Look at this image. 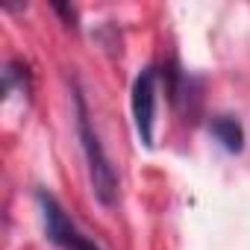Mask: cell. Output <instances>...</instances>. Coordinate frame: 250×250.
I'll list each match as a JSON object with an SVG mask.
<instances>
[{
    "label": "cell",
    "instance_id": "1",
    "mask_svg": "<svg viewBox=\"0 0 250 250\" xmlns=\"http://www.w3.org/2000/svg\"><path fill=\"white\" fill-rule=\"evenodd\" d=\"M71 100H74V127H77V139H80V147H83V156H85V165H88V183H91V194L97 197L100 206L112 209L118 203V194H121V180H118V171L94 130L91 124V115H88V103H85V94L80 88V83L74 80L71 83Z\"/></svg>",
    "mask_w": 250,
    "mask_h": 250
},
{
    "label": "cell",
    "instance_id": "2",
    "mask_svg": "<svg viewBox=\"0 0 250 250\" xmlns=\"http://www.w3.org/2000/svg\"><path fill=\"white\" fill-rule=\"evenodd\" d=\"M36 203L42 209V224H44V235L50 244H56L59 250H100V244L94 238H88L68 218V212L56 200V194H50L47 188H36Z\"/></svg>",
    "mask_w": 250,
    "mask_h": 250
},
{
    "label": "cell",
    "instance_id": "3",
    "mask_svg": "<svg viewBox=\"0 0 250 250\" xmlns=\"http://www.w3.org/2000/svg\"><path fill=\"white\" fill-rule=\"evenodd\" d=\"M159 80L162 71L156 65H145L136 80H133V94H130V109H133V124L139 142L153 150L156 147V97H159Z\"/></svg>",
    "mask_w": 250,
    "mask_h": 250
},
{
    "label": "cell",
    "instance_id": "4",
    "mask_svg": "<svg viewBox=\"0 0 250 250\" xmlns=\"http://www.w3.org/2000/svg\"><path fill=\"white\" fill-rule=\"evenodd\" d=\"M209 133L227 153L244 150V127L235 115H212L209 118Z\"/></svg>",
    "mask_w": 250,
    "mask_h": 250
},
{
    "label": "cell",
    "instance_id": "5",
    "mask_svg": "<svg viewBox=\"0 0 250 250\" xmlns=\"http://www.w3.org/2000/svg\"><path fill=\"white\" fill-rule=\"evenodd\" d=\"M30 83H33L30 65H27L24 59H9V62H6V68H3V94L9 97L15 88L30 91Z\"/></svg>",
    "mask_w": 250,
    "mask_h": 250
},
{
    "label": "cell",
    "instance_id": "6",
    "mask_svg": "<svg viewBox=\"0 0 250 250\" xmlns=\"http://www.w3.org/2000/svg\"><path fill=\"white\" fill-rule=\"evenodd\" d=\"M53 12H59V15H62L65 27H71V30H77V27H80V24H77V9H74V6H68V3H53Z\"/></svg>",
    "mask_w": 250,
    "mask_h": 250
}]
</instances>
